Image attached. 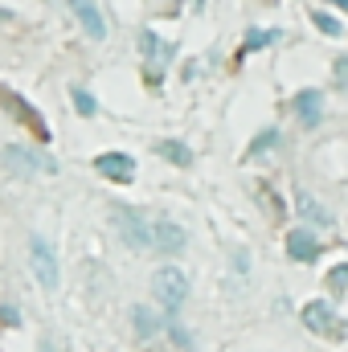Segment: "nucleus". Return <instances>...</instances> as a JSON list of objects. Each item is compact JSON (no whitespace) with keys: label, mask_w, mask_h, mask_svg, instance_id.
<instances>
[{"label":"nucleus","mask_w":348,"mask_h":352,"mask_svg":"<svg viewBox=\"0 0 348 352\" xmlns=\"http://www.w3.org/2000/svg\"><path fill=\"white\" fill-rule=\"evenodd\" d=\"M111 221H115V230H119V238H123L127 246H135V250H148V246H152L156 221H152L148 213H140V209H131V205H115V209H111Z\"/></svg>","instance_id":"1"},{"label":"nucleus","mask_w":348,"mask_h":352,"mask_svg":"<svg viewBox=\"0 0 348 352\" xmlns=\"http://www.w3.org/2000/svg\"><path fill=\"white\" fill-rule=\"evenodd\" d=\"M152 295H156L160 307L176 311V307L184 303V295H188V278H184V270H176V266H160V270L152 274Z\"/></svg>","instance_id":"2"},{"label":"nucleus","mask_w":348,"mask_h":352,"mask_svg":"<svg viewBox=\"0 0 348 352\" xmlns=\"http://www.w3.org/2000/svg\"><path fill=\"white\" fill-rule=\"evenodd\" d=\"M4 164H8L12 173H21V176H54L58 173L54 156L33 152V148H21V144H8V148H4Z\"/></svg>","instance_id":"3"},{"label":"nucleus","mask_w":348,"mask_h":352,"mask_svg":"<svg viewBox=\"0 0 348 352\" xmlns=\"http://www.w3.org/2000/svg\"><path fill=\"white\" fill-rule=\"evenodd\" d=\"M29 266H33V274H37V283H41L45 291L58 287V258H54V246H50L41 234L29 238Z\"/></svg>","instance_id":"4"},{"label":"nucleus","mask_w":348,"mask_h":352,"mask_svg":"<svg viewBox=\"0 0 348 352\" xmlns=\"http://www.w3.org/2000/svg\"><path fill=\"white\" fill-rule=\"evenodd\" d=\"M0 102H4V107L17 115V119H25V127H29L37 140H50V135H54V131H50V123H45V115H41V111H37L29 98H21L17 90H4V87H0Z\"/></svg>","instance_id":"5"},{"label":"nucleus","mask_w":348,"mask_h":352,"mask_svg":"<svg viewBox=\"0 0 348 352\" xmlns=\"http://www.w3.org/2000/svg\"><path fill=\"white\" fill-rule=\"evenodd\" d=\"M140 50H144V62H148V78L160 82V74H164V66H168V58H173V45H164V41L148 29V33H140Z\"/></svg>","instance_id":"6"},{"label":"nucleus","mask_w":348,"mask_h":352,"mask_svg":"<svg viewBox=\"0 0 348 352\" xmlns=\"http://www.w3.org/2000/svg\"><path fill=\"white\" fill-rule=\"evenodd\" d=\"M94 173L115 180V184H127L135 176V160L127 152H102V156H94Z\"/></svg>","instance_id":"7"},{"label":"nucleus","mask_w":348,"mask_h":352,"mask_svg":"<svg viewBox=\"0 0 348 352\" xmlns=\"http://www.w3.org/2000/svg\"><path fill=\"white\" fill-rule=\"evenodd\" d=\"M303 324H307L316 336H340V324H336V316H332V303H324V299H312V303L303 307Z\"/></svg>","instance_id":"8"},{"label":"nucleus","mask_w":348,"mask_h":352,"mask_svg":"<svg viewBox=\"0 0 348 352\" xmlns=\"http://www.w3.org/2000/svg\"><path fill=\"white\" fill-rule=\"evenodd\" d=\"M184 242H188V234L176 226V221H156V234H152V246L160 250V254H180L184 250Z\"/></svg>","instance_id":"9"},{"label":"nucleus","mask_w":348,"mask_h":352,"mask_svg":"<svg viewBox=\"0 0 348 352\" xmlns=\"http://www.w3.org/2000/svg\"><path fill=\"white\" fill-rule=\"evenodd\" d=\"M287 254H291L295 263H316V254H320L316 234H312V230H291V234H287Z\"/></svg>","instance_id":"10"},{"label":"nucleus","mask_w":348,"mask_h":352,"mask_svg":"<svg viewBox=\"0 0 348 352\" xmlns=\"http://www.w3.org/2000/svg\"><path fill=\"white\" fill-rule=\"evenodd\" d=\"M70 8H74V16L87 25V37H94V41H102V37H107L102 12H98V4H94V0H70Z\"/></svg>","instance_id":"11"},{"label":"nucleus","mask_w":348,"mask_h":352,"mask_svg":"<svg viewBox=\"0 0 348 352\" xmlns=\"http://www.w3.org/2000/svg\"><path fill=\"white\" fill-rule=\"evenodd\" d=\"M295 115H299L303 127H316L320 115H324V94H320V90H299V98H295Z\"/></svg>","instance_id":"12"},{"label":"nucleus","mask_w":348,"mask_h":352,"mask_svg":"<svg viewBox=\"0 0 348 352\" xmlns=\"http://www.w3.org/2000/svg\"><path fill=\"white\" fill-rule=\"evenodd\" d=\"M295 209H299V217H307L312 226H332V213H328L316 197H307V192H299V197H295Z\"/></svg>","instance_id":"13"},{"label":"nucleus","mask_w":348,"mask_h":352,"mask_svg":"<svg viewBox=\"0 0 348 352\" xmlns=\"http://www.w3.org/2000/svg\"><path fill=\"white\" fill-rule=\"evenodd\" d=\"M131 324H135L140 340H156V336H160V328H164V324H160V316H156L152 307H135V311H131Z\"/></svg>","instance_id":"14"},{"label":"nucleus","mask_w":348,"mask_h":352,"mask_svg":"<svg viewBox=\"0 0 348 352\" xmlns=\"http://www.w3.org/2000/svg\"><path fill=\"white\" fill-rule=\"evenodd\" d=\"M156 152H160L164 160H173L176 168H188V164H193V152H188V144H180V140H160Z\"/></svg>","instance_id":"15"},{"label":"nucleus","mask_w":348,"mask_h":352,"mask_svg":"<svg viewBox=\"0 0 348 352\" xmlns=\"http://www.w3.org/2000/svg\"><path fill=\"white\" fill-rule=\"evenodd\" d=\"M70 98H74V111H78V115H94V111H98V102H94V94H90V90H83V87H74V94H70Z\"/></svg>","instance_id":"16"},{"label":"nucleus","mask_w":348,"mask_h":352,"mask_svg":"<svg viewBox=\"0 0 348 352\" xmlns=\"http://www.w3.org/2000/svg\"><path fill=\"white\" fill-rule=\"evenodd\" d=\"M270 41H274V33H270V29H250V37H246V45H242V54H254V50L270 45Z\"/></svg>","instance_id":"17"},{"label":"nucleus","mask_w":348,"mask_h":352,"mask_svg":"<svg viewBox=\"0 0 348 352\" xmlns=\"http://www.w3.org/2000/svg\"><path fill=\"white\" fill-rule=\"evenodd\" d=\"M312 21H316V29H320V33H328V37H340V21H336L332 12H316Z\"/></svg>","instance_id":"18"},{"label":"nucleus","mask_w":348,"mask_h":352,"mask_svg":"<svg viewBox=\"0 0 348 352\" xmlns=\"http://www.w3.org/2000/svg\"><path fill=\"white\" fill-rule=\"evenodd\" d=\"M274 144H279V131H274V127H266V131H262L259 140L250 144V156H259V152H266V148H274Z\"/></svg>","instance_id":"19"},{"label":"nucleus","mask_w":348,"mask_h":352,"mask_svg":"<svg viewBox=\"0 0 348 352\" xmlns=\"http://www.w3.org/2000/svg\"><path fill=\"white\" fill-rule=\"evenodd\" d=\"M328 287H332V295H340L348 287V266H336L332 274H328Z\"/></svg>","instance_id":"20"},{"label":"nucleus","mask_w":348,"mask_h":352,"mask_svg":"<svg viewBox=\"0 0 348 352\" xmlns=\"http://www.w3.org/2000/svg\"><path fill=\"white\" fill-rule=\"evenodd\" d=\"M336 87H348V58L336 62Z\"/></svg>","instance_id":"21"},{"label":"nucleus","mask_w":348,"mask_h":352,"mask_svg":"<svg viewBox=\"0 0 348 352\" xmlns=\"http://www.w3.org/2000/svg\"><path fill=\"white\" fill-rule=\"evenodd\" d=\"M336 4H340V8H345V12H348V0H336Z\"/></svg>","instance_id":"22"}]
</instances>
